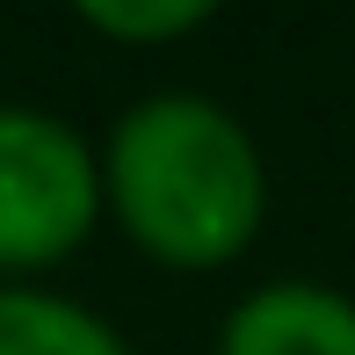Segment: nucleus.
Masks as SVG:
<instances>
[{
  "label": "nucleus",
  "instance_id": "obj_5",
  "mask_svg": "<svg viewBox=\"0 0 355 355\" xmlns=\"http://www.w3.org/2000/svg\"><path fill=\"white\" fill-rule=\"evenodd\" d=\"M66 8L94 29V37L153 51V44H182V37H196V29L211 22L225 0H66Z\"/></svg>",
  "mask_w": 355,
  "mask_h": 355
},
{
  "label": "nucleus",
  "instance_id": "obj_2",
  "mask_svg": "<svg viewBox=\"0 0 355 355\" xmlns=\"http://www.w3.org/2000/svg\"><path fill=\"white\" fill-rule=\"evenodd\" d=\"M102 218V145H87L58 109L0 102V276L73 261Z\"/></svg>",
  "mask_w": 355,
  "mask_h": 355
},
{
  "label": "nucleus",
  "instance_id": "obj_3",
  "mask_svg": "<svg viewBox=\"0 0 355 355\" xmlns=\"http://www.w3.org/2000/svg\"><path fill=\"white\" fill-rule=\"evenodd\" d=\"M218 355H355V297L312 276L261 283L225 312Z\"/></svg>",
  "mask_w": 355,
  "mask_h": 355
},
{
  "label": "nucleus",
  "instance_id": "obj_1",
  "mask_svg": "<svg viewBox=\"0 0 355 355\" xmlns=\"http://www.w3.org/2000/svg\"><path fill=\"white\" fill-rule=\"evenodd\" d=\"M102 203L145 261L211 276L268 225V159L254 131L196 87L138 94L102 138Z\"/></svg>",
  "mask_w": 355,
  "mask_h": 355
},
{
  "label": "nucleus",
  "instance_id": "obj_4",
  "mask_svg": "<svg viewBox=\"0 0 355 355\" xmlns=\"http://www.w3.org/2000/svg\"><path fill=\"white\" fill-rule=\"evenodd\" d=\"M0 355H138L116 319L37 283H0Z\"/></svg>",
  "mask_w": 355,
  "mask_h": 355
}]
</instances>
